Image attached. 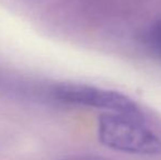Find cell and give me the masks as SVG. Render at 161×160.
<instances>
[{
    "mask_svg": "<svg viewBox=\"0 0 161 160\" xmlns=\"http://www.w3.org/2000/svg\"><path fill=\"white\" fill-rule=\"evenodd\" d=\"M144 41L148 51L161 60V20H158L149 26L145 33Z\"/></svg>",
    "mask_w": 161,
    "mask_h": 160,
    "instance_id": "obj_3",
    "label": "cell"
},
{
    "mask_svg": "<svg viewBox=\"0 0 161 160\" xmlns=\"http://www.w3.org/2000/svg\"><path fill=\"white\" fill-rule=\"evenodd\" d=\"M63 160H111L100 156H92V155H78V156H70Z\"/></svg>",
    "mask_w": 161,
    "mask_h": 160,
    "instance_id": "obj_4",
    "label": "cell"
},
{
    "mask_svg": "<svg viewBox=\"0 0 161 160\" xmlns=\"http://www.w3.org/2000/svg\"><path fill=\"white\" fill-rule=\"evenodd\" d=\"M54 98L65 103L103 110L104 113L139 116L140 111L130 98L119 91L79 82H60L53 88Z\"/></svg>",
    "mask_w": 161,
    "mask_h": 160,
    "instance_id": "obj_2",
    "label": "cell"
},
{
    "mask_svg": "<svg viewBox=\"0 0 161 160\" xmlns=\"http://www.w3.org/2000/svg\"><path fill=\"white\" fill-rule=\"evenodd\" d=\"M97 137L104 146L127 154L153 156L161 154L160 138L137 116L104 113L97 120Z\"/></svg>",
    "mask_w": 161,
    "mask_h": 160,
    "instance_id": "obj_1",
    "label": "cell"
}]
</instances>
